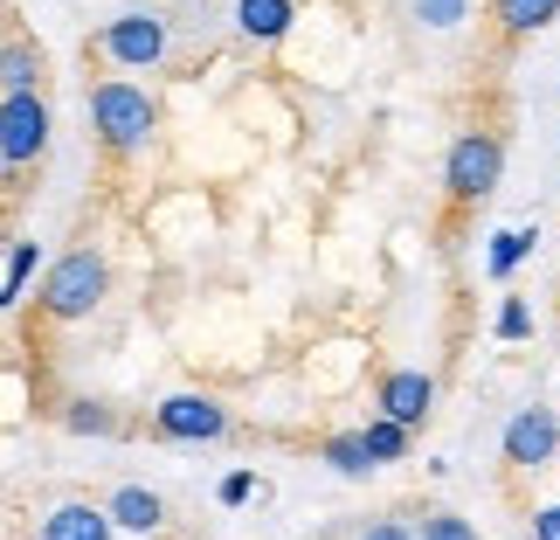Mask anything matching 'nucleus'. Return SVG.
<instances>
[{
  "instance_id": "5701e85b",
  "label": "nucleus",
  "mask_w": 560,
  "mask_h": 540,
  "mask_svg": "<svg viewBox=\"0 0 560 540\" xmlns=\"http://www.w3.org/2000/svg\"><path fill=\"white\" fill-rule=\"evenodd\" d=\"M360 540H416V527H408V520H368Z\"/></svg>"
},
{
  "instance_id": "6e6552de",
  "label": "nucleus",
  "mask_w": 560,
  "mask_h": 540,
  "mask_svg": "<svg viewBox=\"0 0 560 540\" xmlns=\"http://www.w3.org/2000/svg\"><path fill=\"white\" fill-rule=\"evenodd\" d=\"M429 409H436V381L422 375V367H387L381 375V388H374V416H387V423H401L408 437L429 423Z\"/></svg>"
},
{
  "instance_id": "9d476101",
  "label": "nucleus",
  "mask_w": 560,
  "mask_h": 540,
  "mask_svg": "<svg viewBox=\"0 0 560 540\" xmlns=\"http://www.w3.org/2000/svg\"><path fill=\"white\" fill-rule=\"evenodd\" d=\"M104 520L125 527V533H160L166 527V499L153 485H118L112 499H104Z\"/></svg>"
},
{
  "instance_id": "b1692460",
  "label": "nucleus",
  "mask_w": 560,
  "mask_h": 540,
  "mask_svg": "<svg viewBox=\"0 0 560 540\" xmlns=\"http://www.w3.org/2000/svg\"><path fill=\"white\" fill-rule=\"evenodd\" d=\"M533 540H560V506H540V513H533Z\"/></svg>"
},
{
  "instance_id": "4468645a",
  "label": "nucleus",
  "mask_w": 560,
  "mask_h": 540,
  "mask_svg": "<svg viewBox=\"0 0 560 540\" xmlns=\"http://www.w3.org/2000/svg\"><path fill=\"white\" fill-rule=\"evenodd\" d=\"M42 271V243H14L8 250V271H0V312H14L28 298V277Z\"/></svg>"
},
{
  "instance_id": "412c9836",
  "label": "nucleus",
  "mask_w": 560,
  "mask_h": 540,
  "mask_svg": "<svg viewBox=\"0 0 560 540\" xmlns=\"http://www.w3.org/2000/svg\"><path fill=\"white\" fill-rule=\"evenodd\" d=\"M464 14H470V0H416V21H422V28H457Z\"/></svg>"
},
{
  "instance_id": "1a4fd4ad",
  "label": "nucleus",
  "mask_w": 560,
  "mask_h": 540,
  "mask_svg": "<svg viewBox=\"0 0 560 540\" xmlns=\"http://www.w3.org/2000/svg\"><path fill=\"white\" fill-rule=\"evenodd\" d=\"M42 77H49V56H42V42H28V35L0 42V97H28V91H42Z\"/></svg>"
},
{
  "instance_id": "f03ea898",
  "label": "nucleus",
  "mask_w": 560,
  "mask_h": 540,
  "mask_svg": "<svg viewBox=\"0 0 560 540\" xmlns=\"http://www.w3.org/2000/svg\"><path fill=\"white\" fill-rule=\"evenodd\" d=\"M104 291H112V264H104L97 250H70L42 271L35 306H42V319H56V326H77V319H91L104 306Z\"/></svg>"
},
{
  "instance_id": "20e7f679",
  "label": "nucleus",
  "mask_w": 560,
  "mask_h": 540,
  "mask_svg": "<svg viewBox=\"0 0 560 540\" xmlns=\"http://www.w3.org/2000/svg\"><path fill=\"white\" fill-rule=\"evenodd\" d=\"M97 49L118 62V70H153V62H166V49H174V21L153 14V8H132L118 21H104Z\"/></svg>"
},
{
  "instance_id": "ddd939ff",
  "label": "nucleus",
  "mask_w": 560,
  "mask_h": 540,
  "mask_svg": "<svg viewBox=\"0 0 560 540\" xmlns=\"http://www.w3.org/2000/svg\"><path fill=\"white\" fill-rule=\"evenodd\" d=\"M491 14H499L505 35H540L560 21V0H491Z\"/></svg>"
},
{
  "instance_id": "9b49d317",
  "label": "nucleus",
  "mask_w": 560,
  "mask_h": 540,
  "mask_svg": "<svg viewBox=\"0 0 560 540\" xmlns=\"http://www.w3.org/2000/svg\"><path fill=\"white\" fill-rule=\"evenodd\" d=\"M118 527L104 520V506H91V499H62V506H49L42 513V540H112Z\"/></svg>"
},
{
  "instance_id": "f257e3e1",
  "label": "nucleus",
  "mask_w": 560,
  "mask_h": 540,
  "mask_svg": "<svg viewBox=\"0 0 560 540\" xmlns=\"http://www.w3.org/2000/svg\"><path fill=\"white\" fill-rule=\"evenodd\" d=\"M91 133L112 160H132L153 146L160 133V104L145 97V83H125V77H104L91 91Z\"/></svg>"
},
{
  "instance_id": "f8f14e48",
  "label": "nucleus",
  "mask_w": 560,
  "mask_h": 540,
  "mask_svg": "<svg viewBox=\"0 0 560 540\" xmlns=\"http://www.w3.org/2000/svg\"><path fill=\"white\" fill-rule=\"evenodd\" d=\"M298 21V0H235V28L243 42H277Z\"/></svg>"
},
{
  "instance_id": "39448f33",
  "label": "nucleus",
  "mask_w": 560,
  "mask_h": 540,
  "mask_svg": "<svg viewBox=\"0 0 560 540\" xmlns=\"http://www.w3.org/2000/svg\"><path fill=\"white\" fill-rule=\"evenodd\" d=\"M153 429L166 444H222L229 437V409L214 395H201V388H180V395H166L153 409Z\"/></svg>"
},
{
  "instance_id": "4be33fe9",
  "label": "nucleus",
  "mask_w": 560,
  "mask_h": 540,
  "mask_svg": "<svg viewBox=\"0 0 560 540\" xmlns=\"http://www.w3.org/2000/svg\"><path fill=\"white\" fill-rule=\"evenodd\" d=\"M249 492H256V479H249V471H229V479L214 485V499H222V506H249Z\"/></svg>"
},
{
  "instance_id": "423d86ee",
  "label": "nucleus",
  "mask_w": 560,
  "mask_h": 540,
  "mask_svg": "<svg viewBox=\"0 0 560 540\" xmlns=\"http://www.w3.org/2000/svg\"><path fill=\"white\" fill-rule=\"evenodd\" d=\"M42 153H49V104H42V91L0 97V166H35Z\"/></svg>"
},
{
  "instance_id": "2eb2a0df",
  "label": "nucleus",
  "mask_w": 560,
  "mask_h": 540,
  "mask_svg": "<svg viewBox=\"0 0 560 540\" xmlns=\"http://www.w3.org/2000/svg\"><path fill=\"white\" fill-rule=\"evenodd\" d=\"M360 444H368L374 464H401L408 450H416V437H408L401 423H387V416H368V423H360Z\"/></svg>"
},
{
  "instance_id": "a211bd4d",
  "label": "nucleus",
  "mask_w": 560,
  "mask_h": 540,
  "mask_svg": "<svg viewBox=\"0 0 560 540\" xmlns=\"http://www.w3.org/2000/svg\"><path fill=\"white\" fill-rule=\"evenodd\" d=\"M62 429H70V437H118V416L104 402L77 395V402H62Z\"/></svg>"
},
{
  "instance_id": "0eeeda50",
  "label": "nucleus",
  "mask_w": 560,
  "mask_h": 540,
  "mask_svg": "<svg viewBox=\"0 0 560 540\" xmlns=\"http://www.w3.org/2000/svg\"><path fill=\"white\" fill-rule=\"evenodd\" d=\"M499 450H505L512 471H547L560 458V409H540V402H533V409H512Z\"/></svg>"
},
{
  "instance_id": "7ed1b4c3",
  "label": "nucleus",
  "mask_w": 560,
  "mask_h": 540,
  "mask_svg": "<svg viewBox=\"0 0 560 540\" xmlns=\"http://www.w3.org/2000/svg\"><path fill=\"white\" fill-rule=\"evenodd\" d=\"M499 181H505V139L499 133H457V146H450V160H443L450 202L470 208V202H485V194H499Z\"/></svg>"
},
{
  "instance_id": "6ab92c4d",
  "label": "nucleus",
  "mask_w": 560,
  "mask_h": 540,
  "mask_svg": "<svg viewBox=\"0 0 560 540\" xmlns=\"http://www.w3.org/2000/svg\"><path fill=\"white\" fill-rule=\"evenodd\" d=\"M416 540H478V527H470L464 513H450V506H436V513H422V527H416Z\"/></svg>"
},
{
  "instance_id": "f3484780",
  "label": "nucleus",
  "mask_w": 560,
  "mask_h": 540,
  "mask_svg": "<svg viewBox=\"0 0 560 540\" xmlns=\"http://www.w3.org/2000/svg\"><path fill=\"white\" fill-rule=\"evenodd\" d=\"M533 243H540V229H499V235H491V250H485V271L491 277H512L533 256Z\"/></svg>"
},
{
  "instance_id": "aec40b11",
  "label": "nucleus",
  "mask_w": 560,
  "mask_h": 540,
  "mask_svg": "<svg viewBox=\"0 0 560 540\" xmlns=\"http://www.w3.org/2000/svg\"><path fill=\"white\" fill-rule=\"evenodd\" d=\"M491 333H499L505 347H512V340H533V306H526V298H499V319H491Z\"/></svg>"
},
{
  "instance_id": "dca6fc26",
  "label": "nucleus",
  "mask_w": 560,
  "mask_h": 540,
  "mask_svg": "<svg viewBox=\"0 0 560 540\" xmlns=\"http://www.w3.org/2000/svg\"><path fill=\"white\" fill-rule=\"evenodd\" d=\"M318 458H326L339 479H368L374 458H368V444H360V429H332L326 444H318Z\"/></svg>"
}]
</instances>
